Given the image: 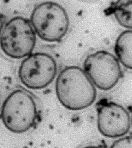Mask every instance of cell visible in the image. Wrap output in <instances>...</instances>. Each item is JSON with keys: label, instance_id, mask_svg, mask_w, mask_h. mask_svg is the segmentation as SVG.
<instances>
[{"label": "cell", "instance_id": "1", "mask_svg": "<svg viewBox=\"0 0 132 148\" xmlns=\"http://www.w3.org/2000/svg\"><path fill=\"white\" fill-rule=\"evenodd\" d=\"M60 103L68 110H80L94 103L97 96L95 85L84 69L69 66L61 71L56 84Z\"/></svg>", "mask_w": 132, "mask_h": 148}, {"label": "cell", "instance_id": "10", "mask_svg": "<svg viewBox=\"0 0 132 148\" xmlns=\"http://www.w3.org/2000/svg\"><path fill=\"white\" fill-rule=\"evenodd\" d=\"M111 148H132V136L125 137L116 140Z\"/></svg>", "mask_w": 132, "mask_h": 148}, {"label": "cell", "instance_id": "8", "mask_svg": "<svg viewBox=\"0 0 132 148\" xmlns=\"http://www.w3.org/2000/svg\"><path fill=\"white\" fill-rule=\"evenodd\" d=\"M115 51L123 66L132 70V30L119 35L116 42Z\"/></svg>", "mask_w": 132, "mask_h": 148}, {"label": "cell", "instance_id": "5", "mask_svg": "<svg viewBox=\"0 0 132 148\" xmlns=\"http://www.w3.org/2000/svg\"><path fill=\"white\" fill-rule=\"evenodd\" d=\"M84 68L94 84L102 90L113 88L122 77L118 60L105 51L89 55L85 60Z\"/></svg>", "mask_w": 132, "mask_h": 148}, {"label": "cell", "instance_id": "6", "mask_svg": "<svg viewBox=\"0 0 132 148\" xmlns=\"http://www.w3.org/2000/svg\"><path fill=\"white\" fill-rule=\"evenodd\" d=\"M57 69L56 61L50 55L42 53L31 54L20 65L19 79L28 88L40 89L53 82Z\"/></svg>", "mask_w": 132, "mask_h": 148}, {"label": "cell", "instance_id": "9", "mask_svg": "<svg viewBox=\"0 0 132 148\" xmlns=\"http://www.w3.org/2000/svg\"><path fill=\"white\" fill-rule=\"evenodd\" d=\"M112 13L120 25L132 29V0H117L112 7Z\"/></svg>", "mask_w": 132, "mask_h": 148}, {"label": "cell", "instance_id": "7", "mask_svg": "<svg viewBox=\"0 0 132 148\" xmlns=\"http://www.w3.org/2000/svg\"><path fill=\"white\" fill-rule=\"evenodd\" d=\"M98 126L103 136L118 138L126 134L130 128L128 112L122 106L111 102H103L98 106Z\"/></svg>", "mask_w": 132, "mask_h": 148}, {"label": "cell", "instance_id": "4", "mask_svg": "<svg viewBox=\"0 0 132 148\" xmlns=\"http://www.w3.org/2000/svg\"><path fill=\"white\" fill-rule=\"evenodd\" d=\"M35 33L29 20L22 17H14L2 29V50L7 56L15 59L29 56L35 45Z\"/></svg>", "mask_w": 132, "mask_h": 148}, {"label": "cell", "instance_id": "11", "mask_svg": "<svg viewBox=\"0 0 132 148\" xmlns=\"http://www.w3.org/2000/svg\"><path fill=\"white\" fill-rule=\"evenodd\" d=\"M131 122H132V121H131Z\"/></svg>", "mask_w": 132, "mask_h": 148}, {"label": "cell", "instance_id": "2", "mask_svg": "<svg viewBox=\"0 0 132 148\" xmlns=\"http://www.w3.org/2000/svg\"><path fill=\"white\" fill-rule=\"evenodd\" d=\"M1 116L8 130L16 133L25 132L35 124L38 117L36 104L29 94L17 90L5 100Z\"/></svg>", "mask_w": 132, "mask_h": 148}, {"label": "cell", "instance_id": "3", "mask_svg": "<svg viewBox=\"0 0 132 148\" xmlns=\"http://www.w3.org/2000/svg\"><path fill=\"white\" fill-rule=\"evenodd\" d=\"M31 23L36 33L43 40L58 42L67 33L69 19L62 6L48 1L39 4L34 9Z\"/></svg>", "mask_w": 132, "mask_h": 148}]
</instances>
